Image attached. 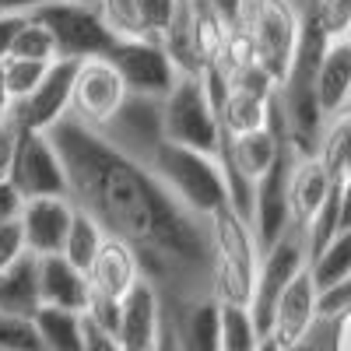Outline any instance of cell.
<instances>
[{
    "instance_id": "1",
    "label": "cell",
    "mask_w": 351,
    "mask_h": 351,
    "mask_svg": "<svg viewBox=\"0 0 351 351\" xmlns=\"http://www.w3.org/2000/svg\"><path fill=\"white\" fill-rule=\"evenodd\" d=\"M46 134L64 158L74 208L137 253L141 274L158 288L162 302L215 295L208 218L190 211L152 165L116 152L71 112Z\"/></svg>"
},
{
    "instance_id": "2",
    "label": "cell",
    "mask_w": 351,
    "mask_h": 351,
    "mask_svg": "<svg viewBox=\"0 0 351 351\" xmlns=\"http://www.w3.org/2000/svg\"><path fill=\"white\" fill-rule=\"evenodd\" d=\"M211 221V274H215V295L228 306H246L253 299V285L260 271V243L253 236L250 218H243L232 204L208 218Z\"/></svg>"
},
{
    "instance_id": "3",
    "label": "cell",
    "mask_w": 351,
    "mask_h": 351,
    "mask_svg": "<svg viewBox=\"0 0 351 351\" xmlns=\"http://www.w3.org/2000/svg\"><path fill=\"white\" fill-rule=\"evenodd\" d=\"M148 165L190 211H197L204 218H211L221 204H228L218 155L186 148V144H176V141H162Z\"/></svg>"
},
{
    "instance_id": "4",
    "label": "cell",
    "mask_w": 351,
    "mask_h": 351,
    "mask_svg": "<svg viewBox=\"0 0 351 351\" xmlns=\"http://www.w3.org/2000/svg\"><path fill=\"white\" fill-rule=\"evenodd\" d=\"M239 28L256 53V64L281 84L299 53V36H302L299 0H243Z\"/></svg>"
},
{
    "instance_id": "5",
    "label": "cell",
    "mask_w": 351,
    "mask_h": 351,
    "mask_svg": "<svg viewBox=\"0 0 351 351\" xmlns=\"http://www.w3.org/2000/svg\"><path fill=\"white\" fill-rule=\"evenodd\" d=\"M162 123H165V141L218 155L221 116H218V106L208 92L204 74H180L176 77L169 95L162 99Z\"/></svg>"
},
{
    "instance_id": "6",
    "label": "cell",
    "mask_w": 351,
    "mask_h": 351,
    "mask_svg": "<svg viewBox=\"0 0 351 351\" xmlns=\"http://www.w3.org/2000/svg\"><path fill=\"white\" fill-rule=\"evenodd\" d=\"M306 267H309V236L302 225L291 221L281 232V239L274 246H267L260 256V271H256L253 299H250V313H253V324H256L260 337L271 334V319H274V306L281 299V291Z\"/></svg>"
},
{
    "instance_id": "7",
    "label": "cell",
    "mask_w": 351,
    "mask_h": 351,
    "mask_svg": "<svg viewBox=\"0 0 351 351\" xmlns=\"http://www.w3.org/2000/svg\"><path fill=\"white\" fill-rule=\"evenodd\" d=\"M36 18L53 32L56 53L60 60H92V56H106L112 43L120 39L102 18L99 4L88 0H49L36 11Z\"/></svg>"
},
{
    "instance_id": "8",
    "label": "cell",
    "mask_w": 351,
    "mask_h": 351,
    "mask_svg": "<svg viewBox=\"0 0 351 351\" xmlns=\"http://www.w3.org/2000/svg\"><path fill=\"white\" fill-rule=\"evenodd\" d=\"M11 186L21 193V200L32 197H71L67 169L56 152V144L43 130H21L14 144V162H11Z\"/></svg>"
},
{
    "instance_id": "9",
    "label": "cell",
    "mask_w": 351,
    "mask_h": 351,
    "mask_svg": "<svg viewBox=\"0 0 351 351\" xmlns=\"http://www.w3.org/2000/svg\"><path fill=\"white\" fill-rule=\"evenodd\" d=\"M106 60L120 71L127 92L134 95H158L165 99L169 88L176 84L180 71L169 60V53L158 39L148 36H120L106 53Z\"/></svg>"
},
{
    "instance_id": "10",
    "label": "cell",
    "mask_w": 351,
    "mask_h": 351,
    "mask_svg": "<svg viewBox=\"0 0 351 351\" xmlns=\"http://www.w3.org/2000/svg\"><path fill=\"white\" fill-rule=\"evenodd\" d=\"M127 84L120 77L106 56H92V60H77V71H74V88H71V116L77 123L92 127V130H102L116 109L123 106L127 99Z\"/></svg>"
},
{
    "instance_id": "11",
    "label": "cell",
    "mask_w": 351,
    "mask_h": 351,
    "mask_svg": "<svg viewBox=\"0 0 351 351\" xmlns=\"http://www.w3.org/2000/svg\"><path fill=\"white\" fill-rule=\"evenodd\" d=\"M102 134L106 144H112L116 152H123L137 162L148 165L152 155L158 152V144L165 141V123H162V99L158 95H127L123 106L116 109V116L95 130Z\"/></svg>"
},
{
    "instance_id": "12",
    "label": "cell",
    "mask_w": 351,
    "mask_h": 351,
    "mask_svg": "<svg viewBox=\"0 0 351 351\" xmlns=\"http://www.w3.org/2000/svg\"><path fill=\"white\" fill-rule=\"evenodd\" d=\"M295 162V148L285 144V152L278 155V162L256 180V193H253V236L260 243V253L274 246L281 239V232L291 225V211H288V172Z\"/></svg>"
},
{
    "instance_id": "13",
    "label": "cell",
    "mask_w": 351,
    "mask_h": 351,
    "mask_svg": "<svg viewBox=\"0 0 351 351\" xmlns=\"http://www.w3.org/2000/svg\"><path fill=\"white\" fill-rule=\"evenodd\" d=\"M74 71L77 60H56L49 64L46 77L32 95H25L11 106V120L21 130H49L53 123H60L71 112V88H74Z\"/></svg>"
},
{
    "instance_id": "14",
    "label": "cell",
    "mask_w": 351,
    "mask_h": 351,
    "mask_svg": "<svg viewBox=\"0 0 351 351\" xmlns=\"http://www.w3.org/2000/svg\"><path fill=\"white\" fill-rule=\"evenodd\" d=\"M165 327L176 351H221V302L218 295H200L186 302H162Z\"/></svg>"
},
{
    "instance_id": "15",
    "label": "cell",
    "mask_w": 351,
    "mask_h": 351,
    "mask_svg": "<svg viewBox=\"0 0 351 351\" xmlns=\"http://www.w3.org/2000/svg\"><path fill=\"white\" fill-rule=\"evenodd\" d=\"M74 200L71 197H32L21 204V236H25V250L36 256H49V253H64L67 232L74 221Z\"/></svg>"
},
{
    "instance_id": "16",
    "label": "cell",
    "mask_w": 351,
    "mask_h": 351,
    "mask_svg": "<svg viewBox=\"0 0 351 351\" xmlns=\"http://www.w3.org/2000/svg\"><path fill=\"white\" fill-rule=\"evenodd\" d=\"M316 299H319V288H316L309 267L281 291V299H278V306H274V319H271V337H274L285 351H295V348L313 334L316 319H319Z\"/></svg>"
},
{
    "instance_id": "17",
    "label": "cell",
    "mask_w": 351,
    "mask_h": 351,
    "mask_svg": "<svg viewBox=\"0 0 351 351\" xmlns=\"http://www.w3.org/2000/svg\"><path fill=\"white\" fill-rule=\"evenodd\" d=\"M162 327H165L162 295L148 278H141L120 302V330L116 334H120L127 351H155Z\"/></svg>"
},
{
    "instance_id": "18",
    "label": "cell",
    "mask_w": 351,
    "mask_h": 351,
    "mask_svg": "<svg viewBox=\"0 0 351 351\" xmlns=\"http://www.w3.org/2000/svg\"><path fill=\"white\" fill-rule=\"evenodd\" d=\"M341 180H334L319 155H295L288 172V211L295 225H309Z\"/></svg>"
},
{
    "instance_id": "19",
    "label": "cell",
    "mask_w": 351,
    "mask_h": 351,
    "mask_svg": "<svg viewBox=\"0 0 351 351\" xmlns=\"http://www.w3.org/2000/svg\"><path fill=\"white\" fill-rule=\"evenodd\" d=\"M141 263L137 253L123 243V239H112L106 236V243L99 246L92 267H88V285H92V295L95 299H112V302H123V295L141 281Z\"/></svg>"
},
{
    "instance_id": "20",
    "label": "cell",
    "mask_w": 351,
    "mask_h": 351,
    "mask_svg": "<svg viewBox=\"0 0 351 351\" xmlns=\"http://www.w3.org/2000/svg\"><path fill=\"white\" fill-rule=\"evenodd\" d=\"M39 291H43V306H56V309L88 313V302H92L88 274L74 267L64 253L39 256Z\"/></svg>"
},
{
    "instance_id": "21",
    "label": "cell",
    "mask_w": 351,
    "mask_h": 351,
    "mask_svg": "<svg viewBox=\"0 0 351 351\" xmlns=\"http://www.w3.org/2000/svg\"><path fill=\"white\" fill-rule=\"evenodd\" d=\"M43 309V291H39V256L36 253H21L0 271V313H14L36 319Z\"/></svg>"
},
{
    "instance_id": "22",
    "label": "cell",
    "mask_w": 351,
    "mask_h": 351,
    "mask_svg": "<svg viewBox=\"0 0 351 351\" xmlns=\"http://www.w3.org/2000/svg\"><path fill=\"white\" fill-rule=\"evenodd\" d=\"M316 95H319L327 120L337 116L341 109H348L351 102V36L330 39L324 60H319V71H316Z\"/></svg>"
},
{
    "instance_id": "23",
    "label": "cell",
    "mask_w": 351,
    "mask_h": 351,
    "mask_svg": "<svg viewBox=\"0 0 351 351\" xmlns=\"http://www.w3.org/2000/svg\"><path fill=\"white\" fill-rule=\"evenodd\" d=\"M232 25L225 14H218L208 0H190V32H193V46L204 67H215L225 53V43L232 36Z\"/></svg>"
},
{
    "instance_id": "24",
    "label": "cell",
    "mask_w": 351,
    "mask_h": 351,
    "mask_svg": "<svg viewBox=\"0 0 351 351\" xmlns=\"http://www.w3.org/2000/svg\"><path fill=\"white\" fill-rule=\"evenodd\" d=\"M43 351H84V313L43 306L36 313Z\"/></svg>"
},
{
    "instance_id": "25",
    "label": "cell",
    "mask_w": 351,
    "mask_h": 351,
    "mask_svg": "<svg viewBox=\"0 0 351 351\" xmlns=\"http://www.w3.org/2000/svg\"><path fill=\"white\" fill-rule=\"evenodd\" d=\"M271 99L267 95L243 92V88H228V95L221 102V112H218L221 116V130L232 134V137H239V134L267 127L271 123Z\"/></svg>"
},
{
    "instance_id": "26",
    "label": "cell",
    "mask_w": 351,
    "mask_h": 351,
    "mask_svg": "<svg viewBox=\"0 0 351 351\" xmlns=\"http://www.w3.org/2000/svg\"><path fill=\"white\" fill-rule=\"evenodd\" d=\"M309 274H313L319 291L351 278V228H341L337 236L309 260Z\"/></svg>"
},
{
    "instance_id": "27",
    "label": "cell",
    "mask_w": 351,
    "mask_h": 351,
    "mask_svg": "<svg viewBox=\"0 0 351 351\" xmlns=\"http://www.w3.org/2000/svg\"><path fill=\"white\" fill-rule=\"evenodd\" d=\"M316 155L324 158L334 180L351 176V109H341L337 116L327 120V130H324V141H319Z\"/></svg>"
},
{
    "instance_id": "28",
    "label": "cell",
    "mask_w": 351,
    "mask_h": 351,
    "mask_svg": "<svg viewBox=\"0 0 351 351\" xmlns=\"http://www.w3.org/2000/svg\"><path fill=\"white\" fill-rule=\"evenodd\" d=\"M8 56H21V60H39V64H56L60 53H56V39L53 32L36 18V14H25L14 28V39H11V53Z\"/></svg>"
},
{
    "instance_id": "29",
    "label": "cell",
    "mask_w": 351,
    "mask_h": 351,
    "mask_svg": "<svg viewBox=\"0 0 351 351\" xmlns=\"http://www.w3.org/2000/svg\"><path fill=\"white\" fill-rule=\"evenodd\" d=\"M106 243V232L102 225L88 215V211H74V221H71V232H67V243H64V256L74 263V267H81L88 274V267H92V260L99 253V246Z\"/></svg>"
},
{
    "instance_id": "30",
    "label": "cell",
    "mask_w": 351,
    "mask_h": 351,
    "mask_svg": "<svg viewBox=\"0 0 351 351\" xmlns=\"http://www.w3.org/2000/svg\"><path fill=\"white\" fill-rule=\"evenodd\" d=\"M260 330L246 306L221 302V351H256Z\"/></svg>"
},
{
    "instance_id": "31",
    "label": "cell",
    "mask_w": 351,
    "mask_h": 351,
    "mask_svg": "<svg viewBox=\"0 0 351 351\" xmlns=\"http://www.w3.org/2000/svg\"><path fill=\"white\" fill-rule=\"evenodd\" d=\"M46 71H49V64L21 60V56H4V60H0V77H4V88H8L11 102L32 95L39 88V81L46 77Z\"/></svg>"
},
{
    "instance_id": "32",
    "label": "cell",
    "mask_w": 351,
    "mask_h": 351,
    "mask_svg": "<svg viewBox=\"0 0 351 351\" xmlns=\"http://www.w3.org/2000/svg\"><path fill=\"white\" fill-rule=\"evenodd\" d=\"M0 351H43L36 319L0 313Z\"/></svg>"
},
{
    "instance_id": "33",
    "label": "cell",
    "mask_w": 351,
    "mask_h": 351,
    "mask_svg": "<svg viewBox=\"0 0 351 351\" xmlns=\"http://www.w3.org/2000/svg\"><path fill=\"white\" fill-rule=\"evenodd\" d=\"M137 4V21H141V32L148 39H158L165 36V28L172 25L176 11H180V0H134Z\"/></svg>"
},
{
    "instance_id": "34",
    "label": "cell",
    "mask_w": 351,
    "mask_h": 351,
    "mask_svg": "<svg viewBox=\"0 0 351 351\" xmlns=\"http://www.w3.org/2000/svg\"><path fill=\"white\" fill-rule=\"evenodd\" d=\"M309 337H316V344L324 351H351V309H344L330 319H316Z\"/></svg>"
},
{
    "instance_id": "35",
    "label": "cell",
    "mask_w": 351,
    "mask_h": 351,
    "mask_svg": "<svg viewBox=\"0 0 351 351\" xmlns=\"http://www.w3.org/2000/svg\"><path fill=\"white\" fill-rule=\"evenodd\" d=\"M316 309H319V319H330V316L351 309V278H344V281H337V285H330V288L319 291Z\"/></svg>"
},
{
    "instance_id": "36",
    "label": "cell",
    "mask_w": 351,
    "mask_h": 351,
    "mask_svg": "<svg viewBox=\"0 0 351 351\" xmlns=\"http://www.w3.org/2000/svg\"><path fill=\"white\" fill-rule=\"evenodd\" d=\"M84 351H127V348H123V341H120L116 330L95 324V319L84 313Z\"/></svg>"
},
{
    "instance_id": "37",
    "label": "cell",
    "mask_w": 351,
    "mask_h": 351,
    "mask_svg": "<svg viewBox=\"0 0 351 351\" xmlns=\"http://www.w3.org/2000/svg\"><path fill=\"white\" fill-rule=\"evenodd\" d=\"M25 253V236H21V221H0V271L11 260H18Z\"/></svg>"
},
{
    "instance_id": "38",
    "label": "cell",
    "mask_w": 351,
    "mask_h": 351,
    "mask_svg": "<svg viewBox=\"0 0 351 351\" xmlns=\"http://www.w3.org/2000/svg\"><path fill=\"white\" fill-rule=\"evenodd\" d=\"M14 144H18V123L8 120L0 123V183L11 176V162H14Z\"/></svg>"
},
{
    "instance_id": "39",
    "label": "cell",
    "mask_w": 351,
    "mask_h": 351,
    "mask_svg": "<svg viewBox=\"0 0 351 351\" xmlns=\"http://www.w3.org/2000/svg\"><path fill=\"white\" fill-rule=\"evenodd\" d=\"M21 193L11 186V180H4L0 183V221H14L18 215H21Z\"/></svg>"
},
{
    "instance_id": "40",
    "label": "cell",
    "mask_w": 351,
    "mask_h": 351,
    "mask_svg": "<svg viewBox=\"0 0 351 351\" xmlns=\"http://www.w3.org/2000/svg\"><path fill=\"white\" fill-rule=\"evenodd\" d=\"M43 4H49V0H0V14L4 18H25V14H36Z\"/></svg>"
},
{
    "instance_id": "41",
    "label": "cell",
    "mask_w": 351,
    "mask_h": 351,
    "mask_svg": "<svg viewBox=\"0 0 351 351\" xmlns=\"http://www.w3.org/2000/svg\"><path fill=\"white\" fill-rule=\"evenodd\" d=\"M18 21H21V18H4V14H0V60L11 53V39H14Z\"/></svg>"
},
{
    "instance_id": "42",
    "label": "cell",
    "mask_w": 351,
    "mask_h": 351,
    "mask_svg": "<svg viewBox=\"0 0 351 351\" xmlns=\"http://www.w3.org/2000/svg\"><path fill=\"white\" fill-rule=\"evenodd\" d=\"M208 4H211L218 14H225L232 25H239V14H243V0H208Z\"/></svg>"
},
{
    "instance_id": "43",
    "label": "cell",
    "mask_w": 351,
    "mask_h": 351,
    "mask_svg": "<svg viewBox=\"0 0 351 351\" xmlns=\"http://www.w3.org/2000/svg\"><path fill=\"white\" fill-rule=\"evenodd\" d=\"M341 228H351V176L341 180Z\"/></svg>"
},
{
    "instance_id": "44",
    "label": "cell",
    "mask_w": 351,
    "mask_h": 351,
    "mask_svg": "<svg viewBox=\"0 0 351 351\" xmlns=\"http://www.w3.org/2000/svg\"><path fill=\"white\" fill-rule=\"evenodd\" d=\"M256 351H285V348H281L271 334H263V337H260V344H256Z\"/></svg>"
},
{
    "instance_id": "45",
    "label": "cell",
    "mask_w": 351,
    "mask_h": 351,
    "mask_svg": "<svg viewBox=\"0 0 351 351\" xmlns=\"http://www.w3.org/2000/svg\"><path fill=\"white\" fill-rule=\"evenodd\" d=\"M155 351H176V341H172L169 327H162V337H158V348Z\"/></svg>"
},
{
    "instance_id": "46",
    "label": "cell",
    "mask_w": 351,
    "mask_h": 351,
    "mask_svg": "<svg viewBox=\"0 0 351 351\" xmlns=\"http://www.w3.org/2000/svg\"><path fill=\"white\" fill-rule=\"evenodd\" d=\"M295 351H324V348L316 344V337H306V341H302V344H299Z\"/></svg>"
}]
</instances>
